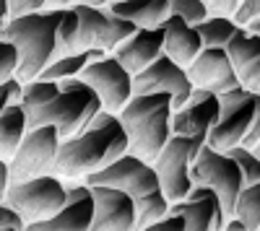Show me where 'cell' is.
I'll return each mask as SVG.
<instances>
[{"mask_svg":"<svg viewBox=\"0 0 260 231\" xmlns=\"http://www.w3.org/2000/svg\"><path fill=\"white\" fill-rule=\"evenodd\" d=\"M81 78L99 94L104 109L115 112V114H120L125 109V104L133 99V94H136L133 73H130L117 60L115 52H110L102 60H91L89 65L83 68Z\"/></svg>","mask_w":260,"mask_h":231,"instance_id":"cell-12","label":"cell"},{"mask_svg":"<svg viewBox=\"0 0 260 231\" xmlns=\"http://www.w3.org/2000/svg\"><path fill=\"white\" fill-rule=\"evenodd\" d=\"M260 140V94H255V117H252V125H250V133L245 135V143L247 148H255V143Z\"/></svg>","mask_w":260,"mask_h":231,"instance_id":"cell-37","label":"cell"},{"mask_svg":"<svg viewBox=\"0 0 260 231\" xmlns=\"http://www.w3.org/2000/svg\"><path fill=\"white\" fill-rule=\"evenodd\" d=\"M161 29H164V52L175 60V62L185 65V68H187L190 62L201 55V50L206 47L201 31L195 29L192 24H187L185 18L175 16V13L164 21Z\"/></svg>","mask_w":260,"mask_h":231,"instance_id":"cell-20","label":"cell"},{"mask_svg":"<svg viewBox=\"0 0 260 231\" xmlns=\"http://www.w3.org/2000/svg\"><path fill=\"white\" fill-rule=\"evenodd\" d=\"M255 94L257 91L245 89L242 83L221 94V114L208 133V145L219 151H232L234 145L245 143V135L250 133L255 117Z\"/></svg>","mask_w":260,"mask_h":231,"instance_id":"cell-10","label":"cell"},{"mask_svg":"<svg viewBox=\"0 0 260 231\" xmlns=\"http://www.w3.org/2000/svg\"><path fill=\"white\" fill-rule=\"evenodd\" d=\"M187 75L195 89H208L213 94H226L229 89L240 86V73L224 47H203L201 55L187 65Z\"/></svg>","mask_w":260,"mask_h":231,"instance_id":"cell-16","label":"cell"},{"mask_svg":"<svg viewBox=\"0 0 260 231\" xmlns=\"http://www.w3.org/2000/svg\"><path fill=\"white\" fill-rule=\"evenodd\" d=\"M94 187V231H133L138 228V205L133 195L115 184Z\"/></svg>","mask_w":260,"mask_h":231,"instance_id":"cell-15","label":"cell"},{"mask_svg":"<svg viewBox=\"0 0 260 231\" xmlns=\"http://www.w3.org/2000/svg\"><path fill=\"white\" fill-rule=\"evenodd\" d=\"M50 0H6V16L3 21L13 18V16H26V13H37V11H47Z\"/></svg>","mask_w":260,"mask_h":231,"instance_id":"cell-32","label":"cell"},{"mask_svg":"<svg viewBox=\"0 0 260 231\" xmlns=\"http://www.w3.org/2000/svg\"><path fill=\"white\" fill-rule=\"evenodd\" d=\"M76 0H50V8H68V6H73ZM47 8V11H50Z\"/></svg>","mask_w":260,"mask_h":231,"instance_id":"cell-40","label":"cell"},{"mask_svg":"<svg viewBox=\"0 0 260 231\" xmlns=\"http://www.w3.org/2000/svg\"><path fill=\"white\" fill-rule=\"evenodd\" d=\"M24 86H26V83L21 81L18 75L6 78L3 83H0V109L11 107V104H21V101H24Z\"/></svg>","mask_w":260,"mask_h":231,"instance_id":"cell-31","label":"cell"},{"mask_svg":"<svg viewBox=\"0 0 260 231\" xmlns=\"http://www.w3.org/2000/svg\"><path fill=\"white\" fill-rule=\"evenodd\" d=\"M229 153L234 156L237 164H240L242 177H245V184L260 182V156H257L252 148H247V145H234Z\"/></svg>","mask_w":260,"mask_h":231,"instance_id":"cell-27","label":"cell"},{"mask_svg":"<svg viewBox=\"0 0 260 231\" xmlns=\"http://www.w3.org/2000/svg\"><path fill=\"white\" fill-rule=\"evenodd\" d=\"M172 117H175V99L167 91L156 94H133L120 112V120L130 138V153H136L154 164L156 156L164 151L172 130Z\"/></svg>","mask_w":260,"mask_h":231,"instance_id":"cell-3","label":"cell"},{"mask_svg":"<svg viewBox=\"0 0 260 231\" xmlns=\"http://www.w3.org/2000/svg\"><path fill=\"white\" fill-rule=\"evenodd\" d=\"M169 8L175 16L185 18L187 24L198 26L201 21H206L211 13H208V6L203 3V0H169Z\"/></svg>","mask_w":260,"mask_h":231,"instance_id":"cell-28","label":"cell"},{"mask_svg":"<svg viewBox=\"0 0 260 231\" xmlns=\"http://www.w3.org/2000/svg\"><path fill=\"white\" fill-rule=\"evenodd\" d=\"M110 11L130 18L138 29H159L172 16L169 0H115Z\"/></svg>","mask_w":260,"mask_h":231,"instance_id":"cell-21","label":"cell"},{"mask_svg":"<svg viewBox=\"0 0 260 231\" xmlns=\"http://www.w3.org/2000/svg\"><path fill=\"white\" fill-rule=\"evenodd\" d=\"M102 109H104V104H102L99 94L81 75L65 78V81H60V94L52 99L50 107L39 114L34 128L52 122V125H57V130L65 140V138L78 135Z\"/></svg>","mask_w":260,"mask_h":231,"instance_id":"cell-5","label":"cell"},{"mask_svg":"<svg viewBox=\"0 0 260 231\" xmlns=\"http://www.w3.org/2000/svg\"><path fill=\"white\" fill-rule=\"evenodd\" d=\"M224 50L229 52V57H232V62H234L237 73H242V70L250 65V62L260 55V34L250 31L247 26H240V29H237V34L229 39V45H226Z\"/></svg>","mask_w":260,"mask_h":231,"instance_id":"cell-24","label":"cell"},{"mask_svg":"<svg viewBox=\"0 0 260 231\" xmlns=\"http://www.w3.org/2000/svg\"><path fill=\"white\" fill-rule=\"evenodd\" d=\"M115 55L130 73L138 75L164 55V29H138L115 50Z\"/></svg>","mask_w":260,"mask_h":231,"instance_id":"cell-19","label":"cell"},{"mask_svg":"<svg viewBox=\"0 0 260 231\" xmlns=\"http://www.w3.org/2000/svg\"><path fill=\"white\" fill-rule=\"evenodd\" d=\"M255 18H260V0H242V6H240V11H237L234 21L240 26H247L250 21H255Z\"/></svg>","mask_w":260,"mask_h":231,"instance_id":"cell-36","label":"cell"},{"mask_svg":"<svg viewBox=\"0 0 260 231\" xmlns=\"http://www.w3.org/2000/svg\"><path fill=\"white\" fill-rule=\"evenodd\" d=\"M18 68H21V52H18V47L13 45L11 39H3V42H0V81L18 75Z\"/></svg>","mask_w":260,"mask_h":231,"instance_id":"cell-29","label":"cell"},{"mask_svg":"<svg viewBox=\"0 0 260 231\" xmlns=\"http://www.w3.org/2000/svg\"><path fill=\"white\" fill-rule=\"evenodd\" d=\"M203 145L206 143L198 140V138L175 133L169 138V143L164 145V151L156 156L154 166H156V174L161 179L164 195L169 198V203L185 200L190 195V190L195 187V182H192V161L198 159Z\"/></svg>","mask_w":260,"mask_h":231,"instance_id":"cell-7","label":"cell"},{"mask_svg":"<svg viewBox=\"0 0 260 231\" xmlns=\"http://www.w3.org/2000/svg\"><path fill=\"white\" fill-rule=\"evenodd\" d=\"M60 94V81H50V78H34L24 86V109L29 114V128H34L39 114L45 112L52 99Z\"/></svg>","mask_w":260,"mask_h":231,"instance_id":"cell-23","label":"cell"},{"mask_svg":"<svg viewBox=\"0 0 260 231\" xmlns=\"http://www.w3.org/2000/svg\"><path fill=\"white\" fill-rule=\"evenodd\" d=\"M221 114V96L208 89H195L192 96L175 109L172 130L177 135H190L198 140H208V133Z\"/></svg>","mask_w":260,"mask_h":231,"instance_id":"cell-17","label":"cell"},{"mask_svg":"<svg viewBox=\"0 0 260 231\" xmlns=\"http://www.w3.org/2000/svg\"><path fill=\"white\" fill-rule=\"evenodd\" d=\"M76 3H86V6H94V8H110L115 0H76Z\"/></svg>","mask_w":260,"mask_h":231,"instance_id":"cell-39","label":"cell"},{"mask_svg":"<svg viewBox=\"0 0 260 231\" xmlns=\"http://www.w3.org/2000/svg\"><path fill=\"white\" fill-rule=\"evenodd\" d=\"M81 18V36H78V47L81 50H107L115 52L122 42L136 34L138 26L130 18L110 11V8H94L86 3H73Z\"/></svg>","mask_w":260,"mask_h":231,"instance_id":"cell-11","label":"cell"},{"mask_svg":"<svg viewBox=\"0 0 260 231\" xmlns=\"http://www.w3.org/2000/svg\"><path fill=\"white\" fill-rule=\"evenodd\" d=\"M247 29H250V31H255V34H260V18L250 21V24H247Z\"/></svg>","mask_w":260,"mask_h":231,"instance_id":"cell-41","label":"cell"},{"mask_svg":"<svg viewBox=\"0 0 260 231\" xmlns=\"http://www.w3.org/2000/svg\"><path fill=\"white\" fill-rule=\"evenodd\" d=\"M60 16H62V8H50V11H37V13L13 16V18L3 21L0 36L11 39L18 47V52H21L18 78L24 83L39 78L42 70L55 60Z\"/></svg>","mask_w":260,"mask_h":231,"instance_id":"cell-4","label":"cell"},{"mask_svg":"<svg viewBox=\"0 0 260 231\" xmlns=\"http://www.w3.org/2000/svg\"><path fill=\"white\" fill-rule=\"evenodd\" d=\"M234 216H240L250 231L260 228V182L245 184L240 198H237V208H234Z\"/></svg>","mask_w":260,"mask_h":231,"instance_id":"cell-26","label":"cell"},{"mask_svg":"<svg viewBox=\"0 0 260 231\" xmlns=\"http://www.w3.org/2000/svg\"><path fill=\"white\" fill-rule=\"evenodd\" d=\"M169 211L185 216L187 231H221L226 221L221 198L208 184H195L185 200L169 205Z\"/></svg>","mask_w":260,"mask_h":231,"instance_id":"cell-18","label":"cell"},{"mask_svg":"<svg viewBox=\"0 0 260 231\" xmlns=\"http://www.w3.org/2000/svg\"><path fill=\"white\" fill-rule=\"evenodd\" d=\"M192 182L213 187L221 198L226 218L234 216L237 198H240L242 187H245V177H242L240 164L234 161V156L229 151H219V148H213V145L206 143L198 153V159L192 161Z\"/></svg>","mask_w":260,"mask_h":231,"instance_id":"cell-8","label":"cell"},{"mask_svg":"<svg viewBox=\"0 0 260 231\" xmlns=\"http://www.w3.org/2000/svg\"><path fill=\"white\" fill-rule=\"evenodd\" d=\"M240 81H242V86H245V89L260 94V55H257V57L250 62V65L240 73Z\"/></svg>","mask_w":260,"mask_h":231,"instance_id":"cell-35","label":"cell"},{"mask_svg":"<svg viewBox=\"0 0 260 231\" xmlns=\"http://www.w3.org/2000/svg\"><path fill=\"white\" fill-rule=\"evenodd\" d=\"M62 145V135L57 130V125L47 122L31 128L21 143V148L16 151V156L11 159V174L13 182L21 179H31V177H42V174H57V153Z\"/></svg>","mask_w":260,"mask_h":231,"instance_id":"cell-9","label":"cell"},{"mask_svg":"<svg viewBox=\"0 0 260 231\" xmlns=\"http://www.w3.org/2000/svg\"><path fill=\"white\" fill-rule=\"evenodd\" d=\"M203 3L208 6L211 16H229V18H234L237 11H240V6H242V0H203Z\"/></svg>","mask_w":260,"mask_h":231,"instance_id":"cell-34","label":"cell"},{"mask_svg":"<svg viewBox=\"0 0 260 231\" xmlns=\"http://www.w3.org/2000/svg\"><path fill=\"white\" fill-rule=\"evenodd\" d=\"M127 151L130 138L120 114L102 109L78 135L62 140L55 172L62 179H86Z\"/></svg>","mask_w":260,"mask_h":231,"instance_id":"cell-1","label":"cell"},{"mask_svg":"<svg viewBox=\"0 0 260 231\" xmlns=\"http://www.w3.org/2000/svg\"><path fill=\"white\" fill-rule=\"evenodd\" d=\"M68 182V203L52 218L29 223V231H89L94 226V187L86 179Z\"/></svg>","mask_w":260,"mask_h":231,"instance_id":"cell-14","label":"cell"},{"mask_svg":"<svg viewBox=\"0 0 260 231\" xmlns=\"http://www.w3.org/2000/svg\"><path fill=\"white\" fill-rule=\"evenodd\" d=\"M29 130L31 128H29V114L24 104H11V107L0 109V159L11 161Z\"/></svg>","mask_w":260,"mask_h":231,"instance_id":"cell-22","label":"cell"},{"mask_svg":"<svg viewBox=\"0 0 260 231\" xmlns=\"http://www.w3.org/2000/svg\"><path fill=\"white\" fill-rule=\"evenodd\" d=\"M133 86L136 94H156V91H167L175 99V109L182 107V104L192 96L195 86L187 75V68L175 62L167 52L154 60L146 70H141L138 75H133Z\"/></svg>","mask_w":260,"mask_h":231,"instance_id":"cell-13","label":"cell"},{"mask_svg":"<svg viewBox=\"0 0 260 231\" xmlns=\"http://www.w3.org/2000/svg\"><path fill=\"white\" fill-rule=\"evenodd\" d=\"M252 151H255V153H257V156H260V140H257V143H255V148H252Z\"/></svg>","mask_w":260,"mask_h":231,"instance_id":"cell-42","label":"cell"},{"mask_svg":"<svg viewBox=\"0 0 260 231\" xmlns=\"http://www.w3.org/2000/svg\"><path fill=\"white\" fill-rule=\"evenodd\" d=\"M224 231H250V228H247V223L240 216H229L224 221Z\"/></svg>","mask_w":260,"mask_h":231,"instance_id":"cell-38","label":"cell"},{"mask_svg":"<svg viewBox=\"0 0 260 231\" xmlns=\"http://www.w3.org/2000/svg\"><path fill=\"white\" fill-rule=\"evenodd\" d=\"M195 29L201 31L206 47H226L229 39L237 34V29H240V24L229 16H208Z\"/></svg>","mask_w":260,"mask_h":231,"instance_id":"cell-25","label":"cell"},{"mask_svg":"<svg viewBox=\"0 0 260 231\" xmlns=\"http://www.w3.org/2000/svg\"><path fill=\"white\" fill-rule=\"evenodd\" d=\"M3 200L11 203L16 211H21L29 223L52 218L68 203V182L57 174H42L31 179L11 182L3 192Z\"/></svg>","mask_w":260,"mask_h":231,"instance_id":"cell-6","label":"cell"},{"mask_svg":"<svg viewBox=\"0 0 260 231\" xmlns=\"http://www.w3.org/2000/svg\"><path fill=\"white\" fill-rule=\"evenodd\" d=\"M148 231H187V221H185V216L169 211L167 216H161L159 221L151 223Z\"/></svg>","mask_w":260,"mask_h":231,"instance_id":"cell-33","label":"cell"},{"mask_svg":"<svg viewBox=\"0 0 260 231\" xmlns=\"http://www.w3.org/2000/svg\"><path fill=\"white\" fill-rule=\"evenodd\" d=\"M0 231H29V221L11 203H0Z\"/></svg>","mask_w":260,"mask_h":231,"instance_id":"cell-30","label":"cell"},{"mask_svg":"<svg viewBox=\"0 0 260 231\" xmlns=\"http://www.w3.org/2000/svg\"><path fill=\"white\" fill-rule=\"evenodd\" d=\"M89 184H115L127 195H133L138 205V228H148L154 221L169 213V198L164 195L161 179L156 174V166L136 156V153H122L112 164H107L104 169L86 177Z\"/></svg>","mask_w":260,"mask_h":231,"instance_id":"cell-2","label":"cell"}]
</instances>
